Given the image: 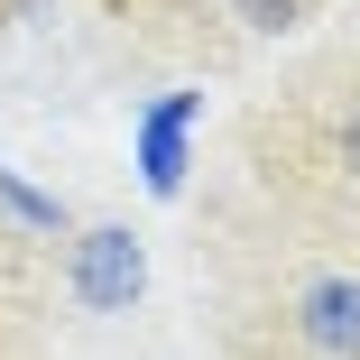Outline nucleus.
Instances as JSON below:
<instances>
[{"label": "nucleus", "instance_id": "6", "mask_svg": "<svg viewBox=\"0 0 360 360\" xmlns=\"http://www.w3.org/2000/svg\"><path fill=\"white\" fill-rule=\"evenodd\" d=\"M342 167H351V176H360V111H351V120H342Z\"/></svg>", "mask_w": 360, "mask_h": 360}, {"label": "nucleus", "instance_id": "1", "mask_svg": "<svg viewBox=\"0 0 360 360\" xmlns=\"http://www.w3.org/2000/svg\"><path fill=\"white\" fill-rule=\"evenodd\" d=\"M65 286H75L84 314H129L139 286H148V250H139V231H120V222L75 231V250H65Z\"/></svg>", "mask_w": 360, "mask_h": 360}, {"label": "nucleus", "instance_id": "4", "mask_svg": "<svg viewBox=\"0 0 360 360\" xmlns=\"http://www.w3.org/2000/svg\"><path fill=\"white\" fill-rule=\"evenodd\" d=\"M0 203H10L28 231H46V240H65V231H75V222H65V203H56V194H37L19 167H0Z\"/></svg>", "mask_w": 360, "mask_h": 360}, {"label": "nucleus", "instance_id": "5", "mask_svg": "<svg viewBox=\"0 0 360 360\" xmlns=\"http://www.w3.org/2000/svg\"><path fill=\"white\" fill-rule=\"evenodd\" d=\"M231 19H240L250 37H286V28L305 19V0H231Z\"/></svg>", "mask_w": 360, "mask_h": 360}, {"label": "nucleus", "instance_id": "3", "mask_svg": "<svg viewBox=\"0 0 360 360\" xmlns=\"http://www.w3.org/2000/svg\"><path fill=\"white\" fill-rule=\"evenodd\" d=\"M296 333L323 360H360V277L351 268H323L305 296H296Z\"/></svg>", "mask_w": 360, "mask_h": 360}, {"label": "nucleus", "instance_id": "2", "mask_svg": "<svg viewBox=\"0 0 360 360\" xmlns=\"http://www.w3.org/2000/svg\"><path fill=\"white\" fill-rule=\"evenodd\" d=\"M194 120H203V93H167V102L139 111V176H148V194H185Z\"/></svg>", "mask_w": 360, "mask_h": 360}]
</instances>
